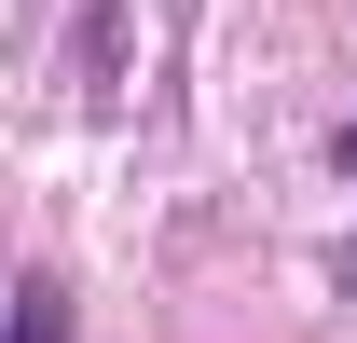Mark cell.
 <instances>
[{
  "instance_id": "1",
  "label": "cell",
  "mask_w": 357,
  "mask_h": 343,
  "mask_svg": "<svg viewBox=\"0 0 357 343\" xmlns=\"http://www.w3.org/2000/svg\"><path fill=\"white\" fill-rule=\"evenodd\" d=\"M83 330V316H69V289H55V275H28V289L0 302V343H69Z\"/></svg>"
},
{
  "instance_id": "2",
  "label": "cell",
  "mask_w": 357,
  "mask_h": 343,
  "mask_svg": "<svg viewBox=\"0 0 357 343\" xmlns=\"http://www.w3.org/2000/svg\"><path fill=\"white\" fill-rule=\"evenodd\" d=\"M344 165H357V124H344Z\"/></svg>"
},
{
  "instance_id": "3",
  "label": "cell",
  "mask_w": 357,
  "mask_h": 343,
  "mask_svg": "<svg viewBox=\"0 0 357 343\" xmlns=\"http://www.w3.org/2000/svg\"><path fill=\"white\" fill-rule=\"evenodd\" d=\"M344 289H357V247H344Z\"/></svg>"
},
{
  "instance_id": "4",
  "label": "cell",
  "mask_w": 357,
  "mask_h": 343,
  "mask_svg": "<svg viewBox=\"0 0 357 343\" xmlns=\"http://www.w3.org/2000/svg\"><path fill=\"white\" fill-rule=\"evenodd\" d=\"M0 302H14V275H0Z\"/></svg>"
}]
</instances>
